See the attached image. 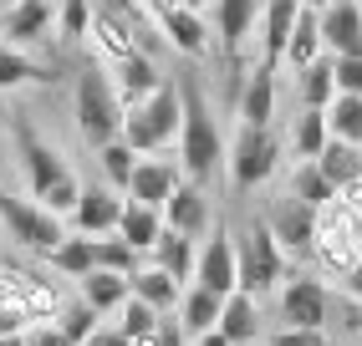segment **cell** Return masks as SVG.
I'll return each instance as SVG.
<instances>
[{"label": "cell", "mask_w": 362, "mask_h": 346, "mask_svg": "<svg viewBox=\"0 0 362 346\" xmlns=\"http://www.w3.org/2000/svg\"><path fill=\"white\" fill-rule=\"evenodd\" d=\"M179 163L174 158H138V168H133V184H128V199L133 204H148V209H163L168 199L179 193Z\"/></svg>", "instance_id": "obj_13"}, {"label": "cell", "mask_w": 362, "mask_h": 346, "mask_svg": "<svg viewBox=\"0 0 362 346\" xmlns=\"http://www.w3.org/2000/svg\"><path fill=\"white\" fill-rule=\"evenodd\" d=\"M327 311H332V295L322 280L311 275H291L281 285V321L291 331H322L327 326Z\"/></svg>", "instance_id": "obj_10"}, {"label": "cell", "mask_w": 362, "mask_h": 346, "mask_svg": "<svg viewBox=\"0 0 362 346\" xmlns=\"http://www.w3.org/2000/svg\"><path fill=\"white\" fill-rule=\"evenodd\" d=\"M123 199H117L112 189H82L77 209H71V229L87 234V239H103V234H117V225H123Z\"/></svg>", "instance_id": "obj_15"}, {"label": "cell", "mask_w": 362, "mask_h": 346, "mask_svg": "<svg viewBox=\"0 0 362 346\" xmlns=\"http://www.w3.org/2000/svg\"><path fill=\"white\" fill-rule=\"evenodd\" d=\"M276 117V71L271 66H255L245 92H240V122H250V128H271Z\"/></svg>", "instance_id": "obj_22"}, {"label": "cell", "mask_w": 362, "mask_h": 346, "mask_svg": "<svg viewBox=\"0 0 362 346\" xmlns=\"http://www.w3.org/2000/svg\"><path fill=\"white\" fill-rule=\"evenodd\" d=\"M143 6H148V16H153V20H163V16H174V11H184L189 0H143Z\"/></svg>", "instance_id": "obj_48"}, {"label": "cell", "mask_w": 362, "mask_h": 346, "mask_svg": "<svg viewBox=\"0 0 362 346\" xmlns=\"http://www.w3.org/2000/svg\"><path fill=\"white\" fill-rule=\"evenodd\" d=\"M281 280H286V250L271 234V225L255 219V225L245 229V239H240V290L260 301V295L281 290Z\"/></svg>", "instance_id": "obj_6"}, {"label": "cell", "mask_w": 362, "mask_h": 346, "mask_svg": "<svg viewBox=\"0 0 362 346\" xmlns=\"http://www.w3.org/2000/svg\"><path fill=\"white\" fill-rule=\"evenodd\" d=\"M204 6H214V0H189V11H204Z\"/></svg>", "instance_id": "obj_53"}, {"label": "cell", "mask_w": 362, "mask_h": 346, "mask_svg": "<svg viewBox=\"0 0 362 346\" xmlns=\"http://www.w3.org/2000/svg\"><path fill=\"white\" fill-rule=\"evenodd\" d=\"M317 214H322V209H311V204H301V199H291V193H286V199L271 204L265 225H271V234L281 239L286 255L306 260L311 250H317Z\"/></svg>", "instance_id": "obj_9"}, {"label": "cell", "mask_w": 362, "mask_h": 346, "mask_svg": "<svg viewBox=\"0 0 362 346\" xmlns=\"http://www.w3.org/2000/svg\"><path fill=\"white\" fill-rule=\"evenodd\" d=\"M163 225L189 234V239H199L209 229V199H204V189L199 184H179V193L163 204Z\"/></svg>", "instance_id": "obj_19"}, {"label": "cell", "mask_w": 362, "mask_h": 346, "mask_svg": "<svg viewBox=\"0 0 362 346\" xmlns=\"http://www.w3.org/2000/svg\"><path fill=\"white\" fill-rule=\"evenodd\" d=\"M260 0H214V31H220V46L230 56L245 52V41L255 36L260 26Z\"/></svg>", "instance_id": "obj_18"}, {"label": "cell", "mask_w": 362, "mask_h": 346, "mask_svg": "<svg viewBox=\"0 0 362 346\" xmlns=\"http://www.w3.org/2000/svg\"><path fill=\"white\" fill-rule=\"evenodd\" d=\"M220 311H225V295H214L204 285H189L184 301H179V326L189 336H209L214 326H220Z\"/></svg>", "instance_id": "obj_23"}, {"label": "cell", "mask_w": 362, "mask_h": 346, "mask_svg": "<svg viewBox=\"0 0 362 346\" xmlns=\"http://www.w3.org/2000/svg\"><path fill=\"white\" fill-rule=\"evenodd\" d=\"M194 285L214 290V295H235L240 290V250L230 244L225 229H214L199 250V265H194Z\"/></svg>", "instance_id": "obj_11"}, {"label": "cell", "mask_w": 362, "mask_h": 346, "mask_svg": "<svg viewBox=\"0 0 362 346\" xmlns=\"http://www.w3.org/2000/svg\"><path fill=\"white\" fill-rule=\"evenodd\" d=\"M184 341H189V331L179 326V321H168V316H163V321H158V331H153V336H143V341H133V346H184Z\"/></svg>", "instance_id": "obj_44"}, {"label": "cell", "mask_w": 362, "mask_h": 346, "mask_svg": "<svg viewBox=\"0 0 362 346\" xmlns=\"http://www.w3.org/2000/svg\"><path fill=\"white\" fill-rule=\"evenodd\" d=\"M87 26H92V0H57V31L66 41L87 36Z\"/></svg>", "instance_id": "obj_41"}, {"label": "cell", "mask_w": 362, "mask_h": 346, "mask_svg": "<svg viewBox=\"0 0 362 346\" xmlns=\"http://www.w3.org/2000/svg\"><path fill=\"white\" fill-rule=\"evenodd\" d=\"M220 331L230 346H255L260 341V306H255V295H245V290H235V295H225V311H220Z\"/></svg>", "instance_id": "obj_20"}, {"label": "cell", "mask_w": 362, "mask_h": 346, "mask_svg": "<svg viewBox=\"0 0 362 346\" xmlns=\"http://www.w3.org/2000/svg\"><path fill=\"white\" fill-rule=\"evenodd\" d=\"M184 128V87H158L148 102L128 107V122H123V143L133 148V153H158V148H168L179 138Z\"/></svg>", "instance_id": "obj_4"}, {"label": "cell", "mask_w": 362, "mask_h": 346, "mask_svg": "<svg viewBox=\"0 0 362 346\" xmlns=\"http://www.w3.org/2000/svg\"><path fill=\"white\" fill-rule=\"evenodd\" d=\"M291 199H301L311 209H327V204L342 199V193H337V184L327 179L317 163H296V173H291Z\"/></svg>", "instance_id": "obj_33"}, {"label": "cell", "mask_w": 362, "mask_h": 346, "mask_svg": "<svg viewBox=\"0 0 362 346\" xmlns=\"http://www.w3.org/2000/svg\"><path fill=\"white\" fill-rule=\"evenodd\" d=\"M16 148H21V168H26V184H31V193H36V204L52 209L57 219L77 209L82 184H77V173L62 163L57 148L41 143V138L26 128V122H16Z\"/></svg>", "instance_id": "obj_1"}, {"label": "cell", "mask_w": 362, "mask_h": 346, "mask_svg": "<svg viewBox=\"0 0 362 346\" xmlns=\"http://www.w3.org/2000/svg\"><path fill=\"white\" fill-rule=\"evenodd\" d=\"M163 209H148V204H133L128 199V209H123V225H117V234H123L138 255H153V244L163 239Z\"/></svg>", "instance_id": "obj_27"}, {"label": "cell", "mask_w": 362, "mask_h": 346, "mask_svg": "<svg viewBox=\"0 0 362 346\" xmlns=\"http://www.w3.org/2000/svg\"><path fill=\"white\" fill-rule=\"evenodd\" d=\"M123 122H128V107L117 97L112 77L103 66H87L77 77V133L92 143V148H107L123 138Z\"/></svg>", "instance_id": "obj_3"}, {"label": "cell", "mask_w": 362, "mask_h": 346, "mask_svg": "<svg viewBox=\"0 0 362 346\" xmlns=\"http://www.w3.org/2000/svg\"><path fill=\"white\" fill-rule=\"evenodd\" d=\"M57 326H62V336H66L71 346H87L92 331H98V311H92L87 301H77V306H66V311L57 316Z\"/></svg>", "instance_id": "obj_40"}, {"label": "cell", "mask_w": 362, "mask_h": 346, "mask_svg": "<svg viewBox=\"0 0 362 346\" xmlns=\"http://www.w3.org/2000/svg\"><path fill=\"white\" fill-rule=\"evenodd\" d=\"M225 163H230V153H225V138H220V128H214V117H209V107H204V97H199L194 87H184L179 168L189 173V184H199V189H204Z\"/></svg>", "instance_id": "obj_2"}, {"label": "cell", "mask_w": 362, "mask_h": 346, "mask_svg": "<svg viewBox=\"0 0 362 346\" xmlns=\"http://www.w3.org/2000/svg\"><path fill=\"white\" fill-rule=\"evenodd\" d=\"M46 260H52V265L62 270V275H71V280H87L92 270H98V239H87V234H66V239H62V244H57V250L46 255Z\"/></svg>", "instance_id": "obj_31"}, {"label": "cell", "mask_w": 362, "mask_h": 346, "mask_svg": "<svg viewBox=\"0 0 362 346\" xmlns=\"http://www.w3.org/2000/svg\"><path fill=\"white\" fill-rule=\"evenodd\" d=\"M357 336H362V316H357Z\"/></svg>", "instance_id": "obj_54"}, {"label": "cell", "mask_w": 362, "mask_h": 346, "mask_svg": "<svg viewBox=\"0 0 362 346\" xmlns=\"http://www.w3.org/2000/svg\"><path fill=\"white\" fill-rule=\"evenodd\" d=\"M0 346H26V331L21 336H0Z\"/></svg>", "instance_id": "obj_51"}, {"label": "cell", "mask_w": 362, "mask_h": 346, "mask_svg": "<svg viewBox=\"0 0 362 346\" xmlns=\"http://www.w3.org/2000/svg\"><path fill=\"white\" fill-rule=\"evenodd\" d=\"M327 122H332V138H342V143H357V148H362V97L337 92V102L327 107Z\"/></svg>", "instance_id": "obj_35"}, {"label": "cell", "mask_w": 362, "mask_h": 346, "mask_svg": "<svg viewBox=\"0 0 362 346\" xmlns=\"http://www.w3.org/2000/svg\"><path fill=\"white\" fill-rule=\"evenodd\" d=\"M153 265L168 270L174 280H194V265H199V250H194V239L179 234V229H163V239L153 244Z\"/></svg>", "instance_id": "obj_28"}, {"label": "cell", "mask_w": 362, "mask_h": 346, "mask_svg": "<svg viewBox=\"0 0 362 346\" xmlns=\"http://www.w3.org/2000/svg\"><path fill=\"white\" fill-rule=\"evenodd\" d=\"M281 163V138L271 128H250V122H240V133H235V148H230V184L235 189H255L265 184L276 173Z\"/></svg>", "instance_id": "obj_8"}, {"label": "cell", "mask_w": 362, "mask_h": 346, "mask_svg": "<svg viewBox=\"0 0 362 346\" xmlns=\"http://www.w3.org/2000/svg\"><path fill=\"white\" fill-rule=\"evenodd\" d=\"M194 346H230V341H225L220 331H209V336H194Z\"/></svg>", "instance_id": "obj_50"}, {"label": "cell", "mask_w": 362, "mask_h": 346, "mask_svg": "<svg viewBox=\"0 0 362 346\" xmlns=\"http://www.w3.org/2000/svg\"><path fill=\"white\" fill-rule=\"evenodd\" d=\"M347 290H352V295H362V260L352 265V275H347Z\"/></svg>", "instance_id": "obj_49"}, {"label": "cell", "mask_w": 362, "mask_h": 346, "mask_svg": "<svg viewBox=\"0 0 362 346\" xmlns=\"http://www.w3.org/2000/svg\"><path fill=\"white\" fill-rule=\"evenodd\" d=\"M0 225H6V234L21 244V250H31V255H52L66 239L62 219L52 209H41L31 199H16V193H0Z\"/></svg>", "instance_id": "obj_7"}, {"label": "cell", "mask_w": 362, "mask_h": 346, "mask_svg": "<svg viewBox=\"0 0 362 346\" xmlns=\"http://www.w3.org/2000/svg\"><path fill=\"white\" fill-rule=\"evenodd\" d=\"M26 346H71V341L62 336L57 321H41V326H31V331H26Z\"/></svg>", "instance_id": "obj_45"}, {"label": "cell", "mask_w": 362, "mask_h": 346, "mask_svg": "<svg viewBox=\"0 0 362 346\" xmlns=\"http://www.w3.org/2000/svg\"><path fill=\"white\" fill-rule=\"evenodd\" d=\"M332 77H337V92L362 97V56H332Z\"/></svg>", "instance_id": "obj_43"}, {"label": "cell", "mask_w": 362, "mask_h": 346, "mask_svg": "<svg viewBox=\"0 0 362 346\" xmlns=\"http://www.w3.org/2000/svg\"><path fill=\"white\" fill-rule=\"evenodd\" d=\"M112 87H117V97H123V107H138V102H148V97L163 87V77H158V66L148 61V52H138V56H128V61H117L112 66Z\"/></svg>", "instance_id": "obj_21"}, {"label": "cell", "mask_w": 362, "mask_h": 346, "mask_svg": "<svg viewBox=\"0 0 362 346\" xmlns=\"http://www.w3.org/2000/svg\"><path fill=\"white\" fill-rule=\"evenodd\" d=\"M98 158H103V173H107V184H117V189H128L133 184V168H138V153L117 138V143H107V148H98Z\"/></svg>", "instance_id": "obj_39"}, {"label": "cell", "mask_w": 362, "mask_h": 346, "mask_svg": "<svg viewBox=\"0 0 362 346\" xmlns=\"http://www.w3.org/2000/svg\"><path fill=\"white\" fill-rule=\"evenodd\" d=\"M271 346H327V336L322 331H291V326H286V331L271 336Z\"/></svg>", "instance_id": "obj_46"}, {"label": "cell", "mask_w": 362, "mask_h": 346, "mask_svg": "<svg viewBox=\"0 0 362 346\" xmlns=\"http://www.w3.org/2000/svg\"><path fill=\"white\" fill-rule=\"evenodd\" d=\"M87 346H133L123 331H117V326H98V331H92V341Z\"/></svg>", "instance_id": "obj_47"}, {"label": "cell", "mask_w": 362, "mask_h": 346, "mask_svg": "<svg viewBox=\"0 0 362 346\" xmlns=\"http://www.w3.org/2000/svg\"><path fill=\"white\" fill-rule=\"evenodd\" d=\"M301 11H306L301 0H265V11H260V66L276 71L286 61V41H291Z\"/></svg>", "instance_id": "obj_14"}, {"label": "cell", "mask_w": 362, "mask_h": 346, "mask_svg": "<svg viewBox=\"0 0 362 346\" xmlns=\"http://www.w3.org/2000/svg\"><path fill=\"white\" fill-rule=\"evenodd\" d=\"M6 6H16V0H6Z\"/></svg>", "instance_id": "obj_55"}, {"label": "cell", "mask_w": 362, "mask_h": 346, "mask_svg": "<svg viewBox=\"0 0 362 346\" xmlns=\"http://www.w3.org/2000/svg\"><path fill=\"white\" fill-rule=\"evenodd\" d=\"M158 26H163V36H168L174 52H184V56H204V52H209V26H204L199 11L184 6V11H174V16H163Z\"/></svg>", "instance_id": "obj_26"}, {"label": "cell", "mask_w": 362, "mask_h": 346, "mask_svg": "<svg viewBox=\"0 0 362 346\" xmlns=\"http://www.w3.org/2000/svg\"><path fill=\"white\" fill-rule=\"evenodd\" d=\"M98 270H112V275H138V250L123 234H103L98 239Z\"/></svg>", "instance_id": "obj_37"}, {"label": "cell", "mask_w": 362, "mask_h": 346, "mask_svg": "<svg viewBox=\"0 0 362 346\" xmlns=\"http://www.w3.org/2000/svg\"><path fill=\"white\" fill-rule=\"evenodd\" d=\"M26 82H46V71L31 56H21L16 46H0V92H16Z\"/></svg>", "instance_id": "obj_36"}, {"label": "cell", "mask_w": 362, "mask_h": 346, "mask_svg": "<svg viewBox=\"0 0 362 346\" xmlns=\"http://www.w3.org/2000/svg\"><path fill=\"white\" fill-rule=\"evenodd\" d=\"M332 102H337V77H332V56H322L317 66L301 71V107L327 112Z\"/></svg>", "instance_id": "obj_34"}, {"label": "cell", "mask_w": 362, "mask_h": 346, "mask_svg": "<svg viewBox=\"0 0 362 346\" xmlns=\"http://www.w3.org/2000/svg\"><path fill=\"white\" fill-rule=\"evenodd\" d=\"M317 168L337 184V193H342L347 184H357V179H362V148H357V143H342V138H332V143L322 148Z\"/></svg>", "instance_id": "obj_30"}, {"label": "cell", "mask_w": 362, "mask_h": 346, "mask_svg": "<svg viewBox=\"0 0 362 346\" xmlns=\"http://www.w3.org/2000/svg\"><path fill=\"white\" fill-rule=\"evenodd\" d=\"M87 36L98 41V52L117 66V61H128V56H138V26L117 11V6H103V11H92V26H87Z\"/></svg>", "instance_id": "obj_16"}, {"label": "cell", "mask_w": 362, "mask_h": 346, "mask_svg": "<svg viewBox=\"0 0 362 346\" xmlns=\"http://www.w3.org/2000/svg\"><path fill=\"white\" fill-rule=\"evenodd\" d=\"M117 316H123V321H117V331H123L128 341L153 336V331H158V321H163V311H153L148 301H138V295H133V301H128L123 311H117Z\"/></svg>", "instance_id": "obj_38"}, {"label": "cell", "mask_w": 362, "mask_h": 346, "mask_svg": "<svg viewBox=\"0 0 362 346\" xmlns=\"http://www.w3.org/2000/svg\"><path fill=\"white\" fill-rule=\"evenodd\" d=\"M322 41L332 56H362V0H332L322 11Z\"/></svg>", "instance_id": "obj_17"}, {"label": "cell", "mask_w": 362, "mask_h": 346, "mask_svg": "<svg viewBox=\"0 0 362 346\" xmlns=\"http://www.w3.org/2000/svg\"><path fill=\"white\" fill-rule=\"evenodd\" d=\"M301 6H306V11H327V6H332V0H301Z\"/></svg>", "instance_id": "obj_52"}, {"label": "cell", "mask_w": 362, "mask_h": 346, "mask_svg": "<svg viewBox=\"0 0 362 346\" xmlns=\"http://www.w3.org/2000/svg\"><path fill=\"white\" fill-rule=\"evenodd\" d=\"M57 26V6L52 0H16V6H6V16H0V36H6V46H31V41H46Z\"/></svg>", "instance_id": "obj_12"}, {"label": "cell", "mask_w": 362, "mask_h": 346, "mask_svg": "<svg viewBox=\"0 0 362 346\" xmlns=\"http://www.w3.org/2000/svg\"><path fill=\"white\" fill-rule=\"evenodd\" d=\"M322 52H327V41H322V11H301L291 41H286V66L306 71V66L322 61Z\"/></svg>", "instance_id": "obj_24"}, {"label": "cell", "mask_w": 362, "mask_h": 346, "mask_svg": "<svg viewBox=\"0 0 362 346\" xmlns=\"http://www.w3.org/2000/svg\"><path fill=\"white\" fill-rule=\"evenodd\" d=\"M327 143H332V122H327V112L301 107L296 128H291V148H296V158H301V163H317Z\"/></svg>", "instance_id": "obj_32"}, {"label": "cell", "mask_w": 362, "mask_h": 346, "mask_svg": "<svg viewBox=\"0 0 362 346\" xmlns=\"http://www.w3.org/2000/svg\"><path fill=\"white\" fill-rule=\"evenodd\" d=\"M322 260V270H332V275H352V265L362 260V214L347 209L342 199L327 204L317 214V250H311Z\"/></svg>", "instance_id": "obj_5"}, {"label": "cell", "mask_w": 362, "mask_h": 346, "mask_svg": "<svg viewBox=\"0 0 362 346\" xmlns=\"http://www.w3.org/2000/svg\"><path fill=\"white\" fill-rule=\"evenodd\" d=\"M133 295H138V301H148L153 311H174L184 301V280H174L168 270L148 265V270H138V275H133Z\"/></svg>", "instance_id": "obj_29"}, {"label": "cell", "mask_w": 362, "mask_h": 346, "mask_svg": "<svg viewBox=\"0 0 362 346\" xmlns=\"http://www.w3.org/2000/svg\"><path fill=\"white\" fill-rule=\"evenodd\" d=\"M82 301L107 316V311H123L133 301V275H112V270H92V275L82 280Z\"/></svg>", "instance_id": "obj_25"}, {"label": "cell", "mask_w": 362, "mask_h": 346, "mask_svg": "<svg viewBox=\"0 0 362 346\" xmlns=\"http://www.w3.org/2000/svg\"><path fill=\"white\" fill-rule=\"evenodd\" d=\"M21 331H31V316L6 285H0V336H21Z\"/></svg>", "instance_id": "obj_42"}]
</instances>
